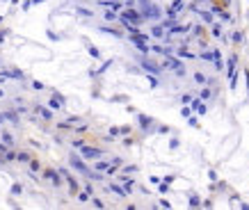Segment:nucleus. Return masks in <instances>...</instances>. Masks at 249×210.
<instances>
[{"mask_svg":"<svg viewBox=\"0 0 249 210\" xmlns=\"http://www.w3.org/2000/svg\"><path fill=\"white\" fill-rule=\"evenodd\" d=\"M32 87H35V89H44V82H39V80H35V82H32Z\"/></svg>","mask_w":249,"mask_h":210,"instance_id":"nucleus-29","label":"nucleus"},{"mask_svg":"<svg viewBox=\"0 0 249 210\" xmlns=\"http://www.w3.org/2000/svg\"><path fill=\"white\" fill-rule=\"evenodd\" d=\"M37 112H39L41 117L46 119V121H50V119H53V112H50L48 107H44V105H37Z\"/></svg>","mask_w":249,"mask_h":210,"instance_id":"nucleus-6","label":"nucleus"},{"mask_svg":"<svg viewBox=\"0 0 249 210\" xmlns=\"http://www.w3.org/2000/svg\"><path fill=\"white\" fill-rule=\"evenodd\" d=\"M30 169L32 171H39V160H30Z\"/></svg>","mask_w":249,"mask_h":210,"instance_id":"nucleus-22","label":"nucleus"},{"mask_svg":"<svg viewBox=\"0 0 249 210\" xmlns=\"http://www.w3.org/2000/svg\"><path fill=\"white\" fill-rule=\"evenodd\" d=\"M89 55H92V57H98L101 52H98V50H96V48H94V46H92V48H89Z\"/></svg>","mask_w":249,"mask_h":210,"instance_id":"nucleus-30","label":"nucleus"},{"mask_svg":"<svg viewBox=\"0 0 249 210\" xmlns=\"http://www.w3.org/2000/svg\"><path fill=\"white\" fill-rule=\"evenodd\" d=\"M71 167H73L75 171H80L82 176H87V178H92V180H101V178H103V176H101L98 171H92V169H87V167H85V162L80 160V158H75V155L71 158Z\"/></svg>","mask_w":249,"mask_h":210,"instance_id":"nucleus-1","label":"nucleus"},{"mask_svg":"<svg viewBox=\"0 0 249 210\" xmlns=\"http://www.w3.org/2000/svg\"><path fill=\"white\" fill-rule=\"evenodd\" d=\"M80 151H82V155L89 158V160H98V158L103 155V153H101V149H92V146H82Z\"/></svg>","mask_w":249,"mask_h":210,"instance_id":"nucleus-3","label":"nucleus"},{"mask_svg":"<svg viewBox=\"0 0 249 210\" xmlns=\"http://www.w3.org/2000/svg\"><path fill=\"white\" fill-rule=\"evenodd\" d=\"M199 197H197V194H192V197H190V206H199Z\"/></svg>","mask_w":249,"mask_h":210,"instance_id":"nucleus-21","label":"nucleus"},{"mask_svg":"<svg viewBox=\"0 0 249 210\" xmlns=\"http://www.w3.org/2000/svg\"><path fill=\"white\" fill-rule=\"evenodd\" d=\"M35 2H44V0H35Z\"/></svg>","mask_w":249,"mask_h":210,"instance_id":"nucleus-35","label":"nucleus"},{"mask_svg":"<svg viewBox=\"0 0 249 210\" xmlns=\"http://www.w3.org/2000/svg\"><path fill=\"white\" fill-rule=\"evenodd\" d=\"M151 34L158 37V39H162V37H165V32H162V25H153V27H151Z\"/></svg>","mask_w":249,"mask_h":210,"instance_id":"nucleus-11","label":"nucleus"},{"mask_svg":"<svg viewBox=\"0 0 249 210\" xmlns=\"http://www.w3.org/2000/svg\"><path fill=\"white\" fill-rule=\"evenodd\" d=\"M78 12H80V14H82V16H92V14H94V12H89V9H85V7H80V9H78Z\"/></svg>","mask_w":249,"mask_h":210,"instance_id":"nucleus-24","label":"nucleus"},{"mask_svg":"<svg viewBox=\"0 0 249 210\" xmlns=\"http://www.w3.org/2000/svg\"><path fill=\"white\" fill-rule=\"evenodd\" d=\"M190 126H194V128H197V126H199V121H197V117H190Z\"/></svg>","mask_w":249,"mask_h":210,"instance_id":"nucleus-31","label":"nucleus"},{"mask_svg":"<svg viewBox=\"0 0 249 210\" xmlns=\"http://www.w3.org/2000/svg\"><path fill=\"white\" fill-rule=\"evenodd\" d=\"M233 41H238V44H240V41H242V32H236V34H233Z\"/></svg>","mask_w":249,"mask_h":210,"instance_id":"nucleus-28","label":"nucleus"},{"mask_svg":"<svg viewBox=\"0 0 249 210\" xmlns=\"http://www.w3.org/2000/svg\"><path fill=\"white\" fill-rule=\"evenodd\" d=\"M105 18H108V21H117V14H114V9H110V12H105Z\"/></svg>","mask_w":249,"mask_h":210,"instance_id":"nucleus-17","label":"nucleus"},{"mask_svg":"<svg viewBox=\"0 0 249 210\" xmlns=\"http://www.w3.org/2000/svg\"><path fill=\"white\" fill-rule=\"evenodd\" d=\"M48 105H50L53 110H60L62 105H64V96H60V94L55 92V94H53V98H50V103H48Z\"/></svg>","mask_w":249,"mask_h":210,"instance_id":"nucleus-5","label":"nucleus"},{"mask_svg":"<svg viewBox=\"0 0 249 210\" xmlns=\"http://www.w3.org/2000/svg\"><path fill=\"white\" fill-rule=\"evenodd\" d=\"M16 160H18V162H30L32 158H30V153H18V155H16Z\"/></svg>","mask_w":249,"mask_h":210,"instance_id":"nucleus-16","label":"nucleus"},{"mask_svg":"<svg viewBox=\"0 0 249 210\" xmlns=\"http://www.w3.org/2000/svg\"><path fill=\"white\" fill-rule=\"evenodd\" d=\"M0 98H2V89H0Z\"/></svg>","mask_w":249,"mask_h":210,"instance_id":"nucleus-36","label":"nucleus"},{"mask_svg":"<svg viewBox=\"0 0 249 210\" xmlns=\"http://www.w3.org/2000/svg\"><path fill=\"white\" fill-rule=\"evenodd\" d=\"M0 139H2L5 146H12V144H14V139H12V135H9V132H2V137H0Z\"/></svg>","mask_w":249,"mask_h":210,"instance_id":"nucleus-13","label":"nucleus"},{"mask_svg":"<svg viewBox=\"0 0 249 210\" xmlns=\"http://www.w3.org/2000/svg\"><path fill=\"white\" fill-rule=\"evenodd\" d=\"M21 192H23V187H21L18 183H14V185H12V194H21Z\"/></svg>","mask_w":249,"mask_h":210,"instance_id":"nucleus-19","label":"nucleus"},{"mask_svg":"<svg viewBox=\"0 0 249 210\" xmlns=\"http://www.w3.org/2000/svg\"><path fill=\"white\" fill-rule=\"evenodd\" d=\"M5 37H7V32L2 30V32H0V41H5Z\"/></svg>","mask_w":249,"mask_h":210,"instance_id":"nucleus-33","label":"nucleus"},{"mask_svg":"<svg viewBox=\"0 0 249 210\" xmlns=\"http://www.w3.org/2000/svg\"><path fill=\"white\" fill-rule=\"evenodd\" d=\"M89 194H92V192H89V190H85L82 194H78V199H80V201H87V199H89Z\"/></svg>","mask_w":249,"mask_h":210,"instance_id":"nucleus-20","label":"nucleus"},{"mask_svg":"<svg viewBox=\"0 0 249 210\" xmlns=\"http://www.w3.org/2000/svg\"><path fill=\"white\" fill-rule=\"evenodd\" d=\"M142 14H144L146 18H153V21H158L162 12H160V7H158V5H149V7H146L144 12H142Z\"/></svg>","mask_w":249,"mask_h":210,"instance_id":"nucleus-2","label":"nucleus"},{"mask_svg":"<svg viewBox=\"0 0 249 210\" xmlns=\"http://www.w3.org/2000/svg\"><path fill=\"white\" fill-rule=\"evenodd\" d=\"M201 98H203V101H206V98H210V92H208V89H203V92H201Z\"/></svg>","mask_w":249,"mask_h":210,"instance_id":"nucleus-32","label":"nucleus"},{"mask_svg":"<svg viewBox=\"0 0 249 210\" xmlns=\"http://www.w3.org/2000/svg\"><path fill=\"white\" fill-rule=\"evenodd\" d=\"M190 105H192V107H194V110H197V112H201V114H203V112H206V105H203V103H201V98H194V101H192V103H190Z\"/></svg>","mask_w":249,"mask_h":210,"instance_id":"nucleus-8","label":"nucleus"},{"mask_svg":"<svg viewBox=\"0 0 249 210\" xmlns=\"http://www.w3.org/2000/svg\"><path fill=\"white\" fill-rule=\"evenodd\" d=\"M213 34H215V37H219V34H222V27L215 25V27H213Z\"/></svg>","mask_w":249,"mask_h":210,"instance_id":"nucleus-27","label":"nucleus"},{"mask_svg":"<svg viewBox=\"0 0 249 210\" xmlns=\"http://www.w3.org/2000/svg\"><path fill=\"white\" fill-rule=\"evenodd\" d=\"M194 80H197L199 85H203V82H206V78H203V75H201V73H197V75H194Z\"/></svg>","mask_w":249,"mask_h":210,"instance_id":"nucleus-26","label":"nucleus"},{"mask_svg":"<svg viewBox=\"0 0 249 210\" xmlns=\"http://www.w3.org/2000/svg\"><path fill=\"white\" fill-rule=\"evenodd\" d=\"M5 119H9L12 123H18V114L16 112H5Z\"/></svg>","mask_w":249,"mask_h":210,"instance_id":"nucleus-14","label":"nucleus"},{"mask_svg":"<svg viewBox=\"0 0 249 210\" xmlns=\"http://www.w3.org/2000/svg\"><path fill=\"white\" fill-rule=\"evenodd\" d=\"M5 121V114H0V123H2Z\"/></svg>","mask_w":249,"mask_h":210,"instance_id":"nucleus-34","label":"nucleus"},{"mask_svg":"<svg viewBox=\"0 0 249 210\" xmlns=\"http://www.w3.org/2000/svg\"><path fill=\"white\" fill-rule=\"evenodd\" d=\"M110 190H112L114 194H117V197H126V187H119V185H110Z\"/></svg>","mask_w":249,"mask_h":210,"instance_id":"nucleus-10","label":"nucleus"},{"mask_svg":"<svg viewBox=\"0 0 249 210\" xmlns=\"http://www.w3.org/2000/svg\"><path fill=\"white\" fill-rule=\"evenodd\" d=\"M142 66H144L146 71H151V73H160V66L156 64V62H151V60H146V57H142Z\"/></svg>","mask_w":249,"mask_h":210,"instance_id":"nucleus-4","label":"nucleus"},{"mask_svg":"<svg viewBox=\"0 0 249 210\" xmlns=\"http://www.w3.org/2000/svg\"><path fill=\"white\" fill-rule=\"evenodd\" d=\"M60 176H62V174H60ZM60 176H57L55 171H46V174H44V178H48V180H53L55 185H60Z\"/></svg>","mask_w":249,"mask_h":210,"instance_id":"nucleus-9","label":"nucleus"},{"mask_svg":"<svg viewBox=\"0 0 249 210\" xmlns=\"http://www.w3.org/2000/svg\"><path fill=\"white\" fill-rule=\"evenodd\" d=\"M178 55H181V57H192V52H190V50H185V46H183V48L178 50Z\"/></svg>","mask_w":249,"mask_h":210,"instance_id":"nucleus-23","label":"nucleus"},{"mask_svg":"<svg viewBox=\"0 0 249 210\" xmlns=\"http://www.w3.org/2000/svg\"><path fill=\"white\" fill-rule=\"evenodd\" d=\"M12 160H16V155H14L12 151H5V155H2V162H12Z\"/></svg>","mask_w":249,"mask_h":210,"instance_id":"nucleus-15","label":"nucleus"},{"mask_svg":"<svg viewBox=\"0 0 249 210\" xmlns=\"http://www.w3.org/2000/svg\"><path fill=\"white\" fill-rule=\"evenodd\" d=\"M151 121H153V119L144 117V114H140V126H142V128H151Z\"/></svg>","mask_w":249,"mask_h":210,"instance_id":"nucleus-12","label":"nucleus"},{"mask_svg":"<svg viewBox=\"0 0 249 210\" xmlns=\"http://www.w3.org/2000/svg\"><path fill=\"white\" fill-rule=\"evenodd\" d=\"M165 66H167V69H174V71H178V69H181V62H178V60H174V57H167Z\"/></svg>","mask_w":249,"mask_h":210,"instance_id":"nucleus-7","label":"nucleus"},{"mask_svg":"<svg viewBox=\"0 0 249 210\" xmlns=\"http://www.w3.org/2000/svg\"><path fill=\"white\" fill-rule=\"evenodd\" d=\"M73 146H75V149H82L85 142H82V139H73Z\"/></svg>","mask_w":249,"mask_h":210,"instance_id":"nucleus-25","label":"nucleus"},{"mask_svg":"<svg viewBox=\"0 0 249 210\" xmlns=\"http://www.w3.org/2000/svg\"><path fill=\"white\" fill-rule=\"evenodd\" d=\"M201 18H203L206 23H210V21H213V14H210V12H201Z\"/></svg>","mask_w":249,"mask_h":210,"instance_id":"nucleus-18","label":"nucleus"}]
</instances>
